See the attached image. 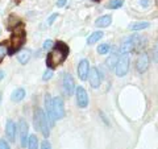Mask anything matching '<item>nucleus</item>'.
Wrapping results in <instances>:
<instances>
[{"label":"nucleus","mask_w":158,"mask_h":149,"mask_svg":"<svg viewBox=\"0 0 158 149\" xmlns=\"http://www.w3.org/2000/svg\"><path fill=\"white\" fill-rule=\"evenodd\" d=\"M70 53V49L63 41H58L54 44L53 50L48 54L46 57V65L49 69H54L59 65H62L66 61V58Z\"/></svg>","instance_id":"f257e3e1"},{"label":"nucleus","mask_w":158,"mask_h":149,"mask_svg":"<svg viewBox=\"0 0 158 149\" xmlns=\"http://www.w3.org/2000/svg\"><path fill=\"white\" fill-rule=\"evenodd\" d=\"M25 38H27V33H25V29H24V25L21 23L13 29V33L11 36V40H9V48H8V54L12 56L17 50L21 49V46L24 45L25 42Z\"/></svg>","instance_id":"f03ea898"},{"label":"nucleus","mask_w":158,"mask_h":149,"mask_svg":"<svg viewBox=\"0 0 158 149\" xmlns=\"http://www.w3.org/2000/svg\"><path fill=\"white\" fill-rule=\"evenodd\" d=\"M37 111H38V130L42 132L44 137L48 138L49 135H50V124H49L48 116L41 108H37Z\"/></svg>","instance_id":"7ed1b4c3"},{"label":"nucleus","mask_w":158,"mask_h":149,"mask_svg":"<svg viewBox=\"0 0 158 149\" xmlns=\"http://www.w3.org/2000/svg\"><path fill=\"white\" fill-rule=\"evenodd\" d=\"M129 70V54H120L118 62L115 67L117 77H124Z\"/></svg>","instance_id":"20e7f679"},{"label":"nucleus","mask_w":158,"mask_h":149,"mask_svg":"<svg viewBox=\"0 0 158 149\" xmlns=\"http://www.w3.org/2000/svg\"><path fill=\"white\" fill-rule=\"evenodd\" d=\"M45 113L48 116V120H49V124L50 127H54L56 124V113H54V106H53V98L46 94L45 95Z\"/></svg>","instance_id":"39448f33"},{"label":"nucleus","mask_w":158,"mask_h":149,"mask_svg":"<svg viewBox=\"0 0 158 149\" xmlns=\"http://www.w3.org/2000/svg\"><path fill=\"white\" fill-rule=\"evenodd\" d=\"M19 132H20V143H21V147L23 148H27L28 145V138H29V127H28V123L24 120V119H20L19 121Z\"/></svg>","instance_id":"423d86ee"},{"label":"nucleus","mask_w":158,"mask_h":149,"mask_svg":"<svg viewBox=\"0 0 158 149\" xmlns=\"http://www.w3.org/2000/svg\"><path fill=\"white\" fill-rule=\"evenodd\" d=\"M149 62H150V59H149L148 53H145V52L140 53V56H138L137 61H136V69H137V71L140 73V74L145 73L148 70V67H149Z\"/></svg>","instance_id":"0eeeda50"},{"label":"nucleus","mask_w":158,"mask_h":149,"mask_svg":"<svg viewBox=\"0 0 158 149\" xmlns=\"http://www.w3.org/2000/svg\"><path fill=\"white\" fill-rule=\"evenodd\" d=\"M75 95H77V103L81 108H86L88 106V95L87 91L82 86H78L75 88Z\"/></svg>","instance_id":"6e6552de"},{"label":"nucleus","mask_w":158,"mask_h":149,"mask_svg":"<svg viewBox=\"0 0 158 149\" xmlns=\"http://www.w3.org/2000/svg\"><path fill=\"white\" fill-rule=\"evenodd\" d=\"M53 106H54V113H56V119H63L65 117V106H63V100L61 96H56L53 99Z\"/></svg>","instance_id":"1a4fd4ad"},{"label":"nucleus","mask_w":158,"mask_h":149,"mask_svg":"<svg viewBox=\"0 0 158 149\" xmlns=\"http://www.w3.org/2000/svg\"><path fill=\"white\" fill-rule=\"evenodd\" d=\"M63 91L66 95H73L75 91V83H74V78L71 77V74H65L63 75Z\"/></svg>","instance_id":"9d476101"},{"label":"nucleus","mask_w":158,"mask_h":149,"mask_svg":"<svg viewBox=\"0 0 158 149\" xmlns=\"http://www.w3.org/2000/svg\"><path fill=\"white\" fill-rule=\"evenodd\" d=\"M88 81H90V84L92 88H98L100 86V82H102V77H100V73L96 67H91L90 69V73H88Z\"/></svg>","instance_id":"9b49d317"},{"label":"nucleus","mask_w":158,"mask_h":149,"mask_svg":"<svg viewBox=\"0 0 158 149\" xmlns=\"http://www.w3.org/2000/svg\"><path fill=\"white\" fill-rule=\"evenodd\" d=\"M88 73H90V63L87 59H82L78 65V77L82 81H86L88 78Z\"/></svg>","instance_id":"f8f14e48"},{"label":"nucleus","mask_w":158,"mask_h":149,"mask_svg":"<svg viewBox=\"0 0 158 149\" xmlns=\"http://www.w3.org/2000/svg\"><path fill=\"white\" fill-rule=\"evenodd\" d=\"M16 132H17V126L15 124L11 119L7 120V124H6V136L7 138L11 143L15 141V137H16Z\"/></svg>","instance_id":"ddd939ff"},{"label":"nucleus","mask_w":158,"mask_h":149,"mask_svg":"<svg viewBox=\"0 0 158 149\" xmlns=\"http://www.w3.org/2000/svg\"><path fill=\"white\" fill-rule=\"evenodd\" d=\"M118 58H120V53L116 52V48H113V52L111 53V56L106 59V65H107V67H108V69H111V70H113V69L116 67L117 62H118Z\"/></svg>","instance_id":"4468645a"},{"label":"nucleus","mask_w":158,"mask_h":149,"mask_svg":"<svg viewBox=\"0 0 158 149\" xmlns=\"http://www.w3.org/2000/svg\"><path fill=\"white\" fill-rule=\"evenodd\" d=\"M31 56H32V52L29 49H23L17 53V59L21 65H27L28 61L31 59Z\"/></svg>","instance_id":"2eb2a0df"},{"label":"nucleus","mask_w":158,"mask_h":149,"mask_svg":"<svg viewBox=\"0 0 158 149\" xmlns=\"http://www.w3.org/2000/svg\"><path fill=\"white\" fill-rule=\"evenodd\" d=\"M111 23H112V17L110 16V15H106V16H100L99 19H96L95 25L98 28H107Z\"/></svg>","instance_id":"dca6fc26"},{"label":"nucleus","mask_w":158,"mask_h":149,"mask_svg":"<svg viewBox=\"0 0 158 149\" xmlns=\"http://www.w3.org/2000/svg\"><path fill=\"white\" fill-rule=\"evenodd\" d=\"M25 98V90H24V88H16V90H15L13 92H12V95H11V100L12 102H21L23 99Z\"/></svg>","instance_id":"f3484780"},{"label":"nucleus","mask_w":158,"mask_h":149,"mask_svg":"<svg viewBox=\"0 0 158 149\" xmlns=\"http://www.w3.org/2000/svg\"><path fill=\"white\" fill-rule=\"evenodd\" d=\"M150 24L148 21H136V23H132L129 25V29L132 31H142V29H146L149 28Z\"/></svg>","instance_id":"a211bd4d"},{"label":"nucleus","mask_w":158,"mask_h":149,"mask_svg":"<svg viewBox=\"0 0 158 149\" xmlns=\"http://www.w3.org/2000/svg\"><path fill=\"white\" fill-rule=\"evenodd\" d=\"M103 36H104V33H103L102 31H100V32H99V31H98V32H94V33L90 34V37L87 38V44H88V45H92V44L98 42Z\"/></svg>","instance_id":"6ab92c4d"},{"label":"nucleus","mask_w":158,"mask_h":149,"mask_svg":"<svg viewBox=\"0 0 158 149\" xmlns=\"http://www.w3.org/2000/svg\"><path fill=\"white\" fill-rule=\"evenodd\" d=\"M28 148L29 149H38V138L36 135H31L28 138Z\"/></svg>","instance_id":"aec40b11"},{"label":"nucleus","mask_w":158,"mask_h":149,"mask_svg":"<svg viewBox=\"0 0 158 149\" xmlns=\"http://www.w3.org/2000/svg\"><path fill=\"white\" fill-rule=\"evenodd\" d=\"M123 6H124V2H123V0H112L111 3L107 4V8L117 9V8H121Z\"/></svg>","instance_id":"412c9836"},{"label":"nucleus","mask_w":158,"mask_h":149,"mask_svg":"<svg viewBox=\"0 0 158 149\" xmlns=\"http://www.w3.org/2000/svg\"><path fill=\"white\" fill-rule=\"evenodd\" d=\"M7 53H8V45H7V42H2V44H0V62L4 59V57H6Z\"/></svg>","instance_id":"4be33fe9"},{"label":"nucleus","mask_w":158,"mask_h":149,"mask_svg":"<svg viewBox=\"0 0 158 149\" xmlns=\"http://www.w3.org/2000/svg\"><path fill=\"white\" fill-rule=\"evenodd\" d=\"M110 49H111L110 44H102V45L98 48V53L99 54H107L108 52H110Z\"/></svg>","instance_id":"5701e85b"},{"label":"nucleus","mask_w":158,"mask_h":149,"mask_svg":"<svg viewBox=\"0 0 158 149\" xmlns=\"http://www.w3.org/2000/svg\"><path fill=\"white\" fill-rule=\"evenodd\" d=\"M53 77V71H52V69H46L45 73H44V75H42V79L44 81H49Z\"/></svg>","instance_id":"b1692460"},{"label":"nucleus","mask_w":158,"mask_h":149,"mask_svg":"<svg viewBox=\"0 0 158 149\" xmlns=\"http://www.w3.org/2000/svg\"><path fill=\"white\" fill-rule=\"evenodd\" d=\"M153 59H154V62H158V40L156 41L154 48H153Z\"/></svg>","instance_id":"393cba45"},{"label":"nucleus","mask_w":158,"mask_h":149,"mask_svg":"<svg viewBox=\"0 0 158 149\" xmlns=\"http://www.w3.org/2000/svg\"><path fill=\"white\" fill-rule=\"evenodd\" d=\"M54 46V42L52 41V40H46L45 42H44V49L45 50H48V49H52Z\"/></svg>","instance_id":"a878e982"},{"label":"nucleus","mask_w":158,"mask_h":149,"mask_svg":"<svg viewBox=\"0 0 158 149\" xmlns=\"http://www.w3.org/2000/svg\"><path fill=\"white\" fill-rule=\"evenodd\" d=\"M0 149H11V148H9V144L6 140L0 138Z\"/></svg>","instance_id":"bb28decb"},{"label":"nucleus","mask_w":158,"mask_h":149,"mask_svg":"<svg viewBox=\"0 0 158 149\" xmlns=\"http://www.w3.org/2000/svg\"><path fill=\"white\" fill-rule=\"evenodd\" d=\"M57 17H58V13H54V15H52V16H50V17H49V19H48V21H46V23H48V25H49V27H50V25H52V24L54 23V20H56Z\"/></svg>","instance_id":"cd10ccee"},{"label":"nucleus","mask_w":158,"mask_h":149,"mask_svg":"<svg viewBox=\"0 0 158 149\" xmlns=\"http://www.w3.org/2000/svg\"><path fill=\"white\" fill-rule=\"evenodd\" d=\"M41 149H52V144L48 140H44L42 144H41Z\"/></svg>","instance_id":"c85d7f7f"},{"label":"nucleus","mask_w":158,"mask_h":149,"mask_svg":"<svg viewBox=\"0 0 158 149\" xmlns=\"http://www.w3.org/2000/svg\"><path fill=\"white\" fill-rule=\"evenodd\" d=\"M66 2H67V0H58L56 6H57V7H63V6L66 4Z\"/></svg>","instance_id":"c756f323"},{"label":"nucleus","mask_w":158,"mask_h":149,"mask_svg":"<svg viewBox=\"0 0 158 149\" xmlns=\"http://www.w3.org/2000/svg\"><path fill=\"white\" fill-rule=\"evenodd\" d=\"M4 75H6V73H4L3 70H0V81H3V78H4Z\"/></svg>","instance_id":"7c9ffc66"},{"label":"nucleus","mask_w":158,"mask_h":149,"mask_svg":"<svg viewBox=\"0 0 158 149\" xmlns=\"http://www.w3.org/2000/svg\"><path fill=\"white\" fill-rule=\"evenodd\" d=\"M141 4H144V7L148 6V0H141Z\"/></svg>","instance_id":"2f4dec72"},{"label":"nucleus","mask_w":158,"mask_h":149,"mask_svg":"<svg viewBox=\"0 0 158 149\" xmlns=\"http://www.w3.org/2000/svg\"><path fill=\"white\" fill-rule=\"evenodd\" d=\"M2 99H3V94L0 92V104H2Z\"/></svg>","instance_id":"473e14b6"}]
</instances>
